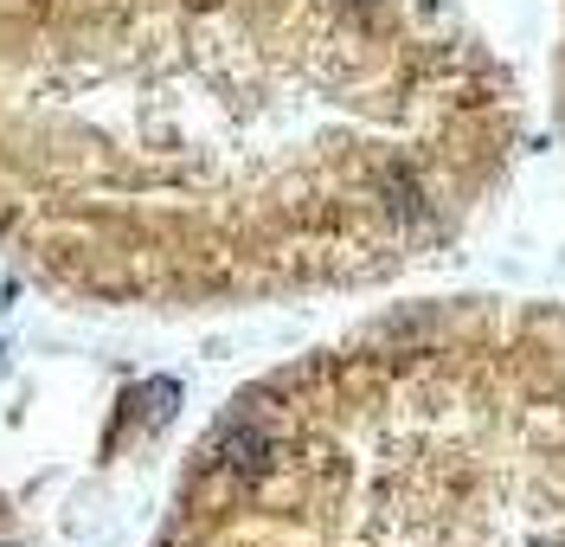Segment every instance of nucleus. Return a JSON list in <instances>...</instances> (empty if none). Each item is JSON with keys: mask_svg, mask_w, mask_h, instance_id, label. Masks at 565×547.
Returning <instances> with one entry per match:
<instances>
[{"mask_svg": "<svg viewBox=\"0 0 565 547\" xmlns=\"http://www.w3.org/2000/svg\"><path fill=\"white\" fill-rule=\"evenodd\" d=\"M521 161L450 0H0V264L71 309L380 291Z\"/></svg>", "mask_w": 565, "mask_h": 547, "instance_id": "nucleus-1", "label": "nucleus"}, {"mask_svg": "<svg viewBox=\"0 0 565 547\" xmlns=\"http://www.w3.org/2000/svg\"><path fill=\"white\" fill-rule=\"evenodd\" d=\"M154 547H565V303L437 296L270 367Z\"/></svg>", "mask_w": 565, "mask_h": 547, "instance_id": "nucleus-2", "label": "nucleus"}, {"mask_svg": "<svg viewBox=\"0 0 565 547\" xmlns=\"http://www.w3.org/2000/svg\"><path fill=\"white\" fill-rule=\"evenodd\" d=\"M559 123H565V45H559Z\"/></svg>", "mask_w": 565, "mask_h": 547, "instance_id": "nucleus-3", "label": "nucleus"}]
</instances>
